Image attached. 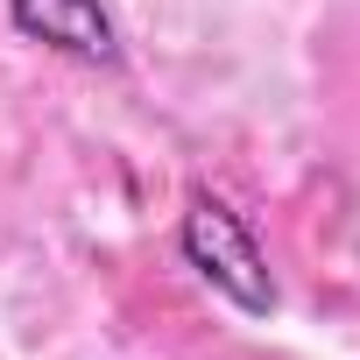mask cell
<instances>
[{
	"mask_svg": "<svg viewBox=\"0 0 360 360\" xmlns=\"http://www.w3.org/2000/svg\"><path fill=\"white\" fill-rule=\"evenodd\" d=\"M176 240H184V262H191L226 304H240L248 318H269V311H276V276H269V262H262V240L248 233V219H240L226 198L198 191Z\"/></svg>",
	"mask_w": 360,
	"mask_h": 360,
	"instance_id": "6da1fadb",
	"label": "cell"
},
{
	"mask_svg": "<svg viewBox=\"0 0 360 360\" xmlns=\"http://www.w3.org/2000/svg\"><path fill=\"white\" fill-rule=\"evenodd\" d=\"M8 15L43 50H64L78 64H120V36H113L106 0H8Z\"/></svg>",
	"mask_w": 360,
	"mask_h": 360,
	"instance_id": "7a4b0ae2",
	"label": "cell"
}]
</instances>
